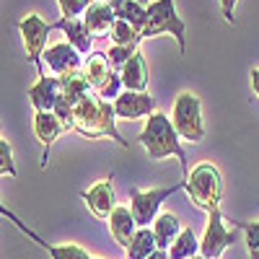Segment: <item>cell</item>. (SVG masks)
Masks as SVG:
<instances>
[{
    "mask_svg": "<svg viewBox=\"0 0 259 259\" xmlns=\"http://www.w3.org/2000/svg\"><path fill=\"white\" fill-rule=\"evenodd\" d=\"M73 122H75V130H78L83 138H89V140L112 138V140H117L122 148H130V143L122 140L119 130H117L114 101L101 99L96 91L89 94L83 101L75 104V109H73Z\"/></svg>",
    "mask_w": 259,
    "mask_h": 259,
    "instance_id": "cell-1",
    "label": "cell"
},
{
    "mask_svg": "<svg viewBox=\"0 0 259 259\" xmlns=\"http://www.w3.org/2000/svg\"><path fill=\"white\" fill-rule=\"evenodd\" d=\"M83 73H85V78H89L91 89L99 94L104 85H106V80L112 78L114 68H112L109 57H106L104 52H91L89 57H85V62H83Z\"/></svg>",
    "mask_w": 259,
    "mask_h": 259,
    "instance_id": "cell-18",
    "label": "cell"
},
{
    "mask_svg": "<svg viewBox=\"0 0 259 259\" xmlns=\"http://www.w3.org/2000/svg\"><path fill=\"white\" fill-rule=\"evenodd\" d=\"M171 122H174L177 133L182 140L189 143H202L205 140V124H202V104L200 99L184 91L174 101V112H171Z\"/></svg>",
    "mask_w": 259,
    "mask_h": 259,
    "instance_id": "cell-5",
    "label": "cell"
},
{
    "mask_svg": "<svg viewBox=\"0 0 259 259\" xmlns=\"http://www.w3.org/2000/svg\"><path fill=\"white\" fill-rule=\"evenodd\" d=\"M112 8H114V16L119 21H127V24L135 26L140 34L148 26V8L140 6L138 0H117V3H112Z\"/></svg>",
    "mask_w": 259,
    "mask_h": 259,
    "instance_id": "cell-21",
    "label": "cell"
},
{
    "mask_svg": "<svg viewBox=\"0 0 259 259\" xmlns=\"http://www.w3.org/2000/svg\"><path fill=\"white\" fill-rule=\"evenodd\" d=\"M236 236H239V226L228 228L221 210L207 212V226H205L202 241H200V256L202 259H221L223 251L231 244H236Z\"/></svg>",
    "mask_w": 259,
    "mask_h": 259,
    "instance_id": "cell-7",
    "label": "cell"
},
{
    "mask_svg": "<svg viewBox=\"0 0 259 259\" xmlns=\"http://www.w3.org/2000/svg\"><path fill=\"white\" fill-rule=\"evenodd\" d=\"M80 197H83L85 207L91 210V215H94V218H99V221H109V215L117 210V194H114L112 177L96 182L94 187L85 189Z\"/></svg>",
    "mask_w": 259,
    "mask_h": 259,
    "instance_id": "cell-11",
    "label": "cell"
},
{
    "mask_svg": "<svg viewBox=\"0 0 259 259\" xmlns=\"http://www.w3.org/2000/svg\"><path fill=\"white\" fill-rule=\"evenodd\" d=\"M3 215H6L8 221H13V223H16V228H18V231H24L31 241H36L41 249H45V251L52 256V259H94L89 251H85L83 246H78V244H50L47 239H41L39 233H34L31 228H26V226L21 223V221L16 218V215H13L11 210H6V207H3Z\"/></svg>",
    "mask_w": 259,
    "mask_h": 259,
    "instance_id": "cell-12",
    "label": "cell"
},
{
    "mask_svg": "<svg viewBox=\"0 0 259 259\" xmlns=\"http://www.w3.org/2000/svg\"><path fill=\"white\" fill-rule=\"evenodd\" d=\"M65 133V124L55 112H36L34 114V135L36 140L45 145V156H41V166H47L50 158V148L55 145V140Z\"/></svg>",
    "mask_w": 259,
    "mask_h": 259,
    "instance_id": "cell-14",
    "label": "cell"
},
{
    "mask_svg": "<svg viewBox=\"0 0 259 259\" xmlns=\"http://www.w3.org/2000/svg\"><path fill=\"white\" fill-rule=\"evenodd\" d=\"M177 189H184V182L163 187V189H150V192H143L138 187H130V212H133L138 228H150V226H153L156 218L161 215V205Z\"/></svg>",
    "mask_w": 259,
    "mask_h": 259,
    "instance_id": "cell-6",
    "label": "cell"
},
{
    "mask_svg": "<svg viewBox=\"0 0 259 259\" xmlns=\"http://www.w3.org/2000/svg\"><path fill=\"white\" fill-rule=\"evenodd\" d=\"M239 0H221V11H223V18L228 21V24H233V8Z\"/></svg>",
    "mask_w": 259,
    "mask_h": 259,
    "instance_id": "cell-30",
    "label": "cell"
},
{
    "mask_svg": "<svg viewBox=\"0 0 259 259\" xmlns=\"http://www.w3.org/2000/svg\"><path fill=\"white\" fill-rule=\"evenodd\" d=\"M114 112L119 119H148L150 114H156V99L148 91H122L114 99Z\"/></svg>",
    "mask_w": 259,
    "mask_h": 259,
    "instance_id": "cell-10",
    "label": "cell"
},
{
    "mask_svg": "<svg viewBox=\"0 0 259 259\" xmlns=\"http://www.w3.org/2000/svg\"><path fill=\"white\" fill-rule=\"evenodd\" d=\"M114 21H117L114 8L109 3H101V0L91 3V8L83 13V24H85V29H89L91 36H106L112 31Z\"/></svg>",
    "mask_w": 259,
    "mask_h": 259,
    "instance_id": "cell-15",
    "label": "cell"
},
{
    "mask_svg": "<svg viewBox=\"0 0 259 259\" xmlns=\"http://www.w3.org/2000/svg\"><path fill=\"white\" fill-rule=\"evenodd\" d=\"M239 228L246 236V251L251 259H259V221L254 223H239Z\"/></svg>",
    "mask_w": 259,
    "mask_h": 259,
    "instance_id": "cell-26",
    "label": "cell"
},
{
    "mask_svg": "<svg viewBox=\"0 0 259 259\" xmlns=\"http://www.w3.org/2000/svg\"><path fill=\"white\" fill-rule=\"evenodd\" d=\"M52 29H60L65 36V41H70V45L80 52V55H91V34L85 29L83 18H57Z\"/></svg>",
    "mask_w": 259,
    "mask_h": 259,
    "instance_id": "cell-17",
    "label": "cell"
},
{
    "mask_svg": "<svg viewBox=\"0 0 259 259\" xmlns=\"http://www.w3.org/2000/svg\"><path fill=\"white\" fill-rule=\"evenodd\" d=\"M18 31L24 36V47H26V57L39 68V75H41V57L47 52V36L52 31V24H47L41 16L36 13H29L26 18L18 21Z\"/></svg>",
    "mask_w": 259,
    "mask_h": 259,
    "instance_id": "cell-8",
    "label": "cell"
},
{
    "mask_svg": "<svg viewBox=\"0 0 259 259\" xmlns=\"http://www.w3.org/2000/svg\"><path fill=\"white\" fill-rule=\"evenodd\" d=\"M184 192L189 194V200L194 202V207H200L205 212L221 210V200H223V177L215 163L205 161L197 163L189 177L184 179Z\"/></svg>",
    "mask_w": 259,
    "mask_h": 259,
    "instance_id": "cell-3",
    "label": "cell"
},
{
    "mask_svg": "<svg viewBox=\"0 0 259 259\" xmlns=\"http://www.w3.org/2000/svg\"><path fill=\"white\" fill-rule=\"evenodd\" d=\"M94 0H57L62 18H83V13L91 8Z\"/></svg>",
    "mask_w": 259,
    "mask_h": 259,
    "instance_id": "cell-25",
    "label": "cell"
},
{
    "mask_svg": "<svg viewBox=\"0 0 259 259\" xmlns=\"http://www.w3.org/2000/svg\"><path fill=\"white\" fill-rule=\"evenodd\" d=\"M138 3H140V6H145V8H148V6H150V3H153V0H138Z\"/></svg>",
    "mask_w": 259,
    "mask_h": 259,
    "instance_id": "cell-33",
    "label": "cell"
},
{
    "mask_svg": "<svg viewBox=\"0 0 259 259\" xmlns=\"http://www.w3.org/2000/svg\"><path fill=\"white\" fill-rule=\"evenodd\" d=\"M168 256L171 259H194V256H200V241H197V236H194L192 228H184L179 233V239L168 249Z\"/></svg>",
    "mask_w": 259,
    "mask_h": 259,
    "instance_id": "cell-23",
    "label": "cell"
},
{
    "mask_svg": "<svg viewBox=\"0 0 259 259\" xmlns=\"http://www.w3.org/2000/svg\"><path fill=\"white\" fill-rule=\"evenodd\" d=\"M158 34H171L179 45V52H187V26L182 16L177 13L174 0H153L148 6V26L143 29V39L148 36H158Z\"/></svg>",
    "mask_w": 259,
    "mask_h": 259,
    "instance_id": "cell-4",
    "label": "cell"
},
{
    "mask_svg": "<svg viewBox=\"0 0 259 259\" xmlns=\"http://www.w3.org/2000/svg\"><path fill=\"white\" fill-rule=\"evenodd\" d=\"M148 259H171V256H168V251H163V249H156V251L150 254Z\"/></svg>",
    "mask_w": 259,
    "mask_h": 259,
    "instance_id": "cell-32",
    "label": "cell"
},
{
    "mask_svg": "<svg viewBox=\"0 0 259 259\" xmlns=\"http://www.w3.org/2000/svg\"><path fill=\"white\" fill-rule=\"evenodd\" d=\"M156 249H158V244H156L153 228H138L124 251H127V259H148Z\"/></svg>",
    "mask_w": 259,
    "mask_h": 259,
    "instance_id": "cell-22",
    "label": "cell"
},
{
    "mask_svg": "<svg viewBox=\"0 0 259 259\" xmlns=\"http://www.w3.org/2000/svg\"><path fill=\"white\" fill-rule=\"evenodd\" d=\"M101 3H109L112 6V3H117V0H101Z\"/></svg>",
    "mask_w": 259,
    "mask_h": 259,
    "instance_id": "cell-34",
    "label": "cell"
},
{
    "mask_svg": "<svg viewBox=\"0 0 259 259\" xmlns=\"http://www.w3.org/2000/svg\"><path fill=\"white\" fill-rule=\"evenodd\" d=\"M109 39H112V45H117V47H138L143 41L140 31L135 26H130L127 21H119V18L114 21V26L109 31Z\"/></svg>",
    "mask_w": 259,
    "mask_h": 259,
    "instance_id": "cell-24",
    "label": "cell"
},
{
    "mask_svg": "<svg viewBox=\"0 0 259 259\" xmlns=\"http://www.w3.org/2000/svg\"><path fill=\"white\" fill-rule=\"evenodd\" d=\"M26 94H29V101L34 106V112H55L57 99L62 94V80L45 73V75H39V80L31 85Z\"/></svg>",
    "mask_w": 259,
    "mask_h": 259,
    "instance_id": "cell-13",
    "label": "cell"
},
{
    "mask_svg": "<svg viewBox=\"0 0 259 259\" xmlns=\"http://www.w3.org/2000/svg\"><path fill=\"white\" fill-rule=\"evenodd\" d=\"M106 223H109V233L114 236V241L122 249H127L130 241H133V236H135V231H138V223L133 218V212H130V207L117 205V210L109 215V221H106Z\"/></svg>",
    "mask_w": 259,
    "mask_h": 259,
    "instance_id": "cell-16",
    "label": "cell"
},
{
    "mask_svg": "<svg viewBox=\"0 0 259 259\" xmlns=\"http://www.w3.org/2000/svg\"><path fill=\"white\" fill-rule=\"evenodd\" d=\"M45 65H47V75H55V78H65L70 73L83 70L80 52L70 41H57V45L47 47L45 57H41V75H45Z\"/></svg>",
    "mask_w": 259,
    "mask_h": 259,
    "instance_id": "cell-9",
    "label": "cell"
},
{
    "mask_svg": "<svg viewBox=\"0 0 259 259\" xmlns=\"http://www.w3.org/2000/svg\"><path fill=\"white\" fill-rule=\"evenodd\" d=\"M138 52V47H117V45H112L109 47V52H106V57H109V62H112V68L119 73L124 65L130 62V57H133Z\"/></svg>",
    "mask_w": 259,
    "mask_h": 259,
    "instance_id": "cell-27",
    "label": "cell"
},
{
    "mask_svg": "<svg viewBox=\"0 0 259 259\" xmlns=\"http://www.w3.org/2000/svg\"><path fill=\"white\" fill-rule=\"evenodd\" d=\"M122 89H124V83H122V75H119V73L114 70V73H112V78L106 80V85H104V89L99 91V96H101V99H106V101H109V99L114 101V99H117V96L122 94Z\"/></svg>",
    "mask_w": 259,
    "mask_h": 259,
    "instance_id": "cell-29",
    "label": "cell"
},
{
    "mask_svg": "<svg viewBox=\"0 0 259 259\" xmlns=\"http://www.w3.org/2000/svg\"><path fill=\"white\" fill-rule=\"evenodd\" d=\"M150 228H153V236H156L158 249H163V251H168L171 244H174V241L179 239V233L184 231L182 221L177 218L174 212H161L158 218H156V223L150 226Z\"/></svg>",
    "mask_w": 259,
    "mask_h": 259,
    "instance_id": "cell-20",
    "label": "cell"
},
{
    "mask_svg": "<svg viewBox=\"0 0 259 259\" xmlns=\"http://www.w3.org/2000/svg\"><path fill=\"white\" fill-rule=\"evenodd\" d=\"M119 75L124 83V91H148V65L140 50L130 57V62L119 70Z\"/></svg>",
    "mask_w": 259,
    "mask_h": 259,
    "instance_id": "cell-19",
    "label": "cell"
},
{
    "mask_svg": "<svg viewBox=\"0 0 259 259\" xmlns=\"http://www.w3.org/2000/svg\"><path fill=\"white\" fill-rule=\"evenodd\" d=\"M0 174L16 177V163H13V148L6 138H0Z\"/></svg>",
    "mask_w": 259,
    "mask_h": 259,
    "instance_id": "cell-28",
    "label": "cell"
},
{
    "mask_svg": "<svg viewBox=\"0 0 259 259\" xmlns=\"http://www.w3.org/2000/svg\"><path fill=\"white\" fill-rule=\"evenodd\" d=\"M138 143L145 148V153L150 161H163V158H179L184 179L189 177V163H187V153L182 148V138L177 133L174 122H171L163 112H156L145 119L143 133L138 135Z\"/></svg>",
    "mask_w": 259,
    "mask_h": 259,
    "instance_id": "cell-2",
    "label": "cell"
},
{
    "mask_svg": "<svg viewBox=\"0 0 259 259\" xmlns=\"http://www.w3.org/2000/svg\"><path fill=\"white\" fill-rule=\"evenodd\" d=\"M251 89H254V96L259 99V68L251 70Z\"/></svg>",
    "mask_w": 259,
    "mask_h": 259,
    "instance_id": "cell-31",
    "label": "cell"
},
{
    "mask_svg": "<svg viewBox=\"0 0 259 259\" xmlns=\"http://www.w3.org/2000/svg\"><path fill=\"white\" fill-rule=\"evenodd\" d=\"M94 259H96V256H94Z\"/></svg>",
    "mask_w": 259,
    "mask_h": 259,
    "instance_id": "cell-35",
    "label": "cell"
}]
</instances>
